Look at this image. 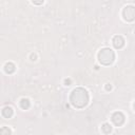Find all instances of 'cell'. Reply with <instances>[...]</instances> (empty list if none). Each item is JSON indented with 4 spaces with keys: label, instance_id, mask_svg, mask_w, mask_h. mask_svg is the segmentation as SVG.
Listing matches in <instances>:
<instances>
[{
    "label": "cell",
    "instance_id": "cell-8",
    "mask_svg": "<svg viewBox=\"0 0 135 135\" xmlns=\"http://www.w3.org/2000/svg\"><path fill=\"white\" fill-rule=\"evenodd\" d=\"M20 107H21L23 110L29 109V108H30V101H29V99H25V98L21 99V101H20Z\"/></svg>",
    "mask_w": 135,
    "mask_h": 135
},
{
    "label": "cell",
    "instance_id": "cell-7",
    "mask_svg": "<svg viewBox=\"0 0 135 135\" xmlns=\"http://www.w3.org/2000/svg\"><path fill=\"white\" fill-rule=\"evenodd\" d=\"M4 71H6L8 74H12V73L15 71V65H14L12 62L7 63L6 66H4Z\"/></svg>",
    "mask_w": 135,
    "mask_h": 135
},
{
    "label": "cell",
    "instance_id": "cell-6",
    "mask_svg": "<svg viewBox=\"0 0 135 135\" xmlns=\"http://www.w3.org/2000/svg\"><path fill=\"white\" fill-rule=\"evenodd\" d=\"M1 113H2V116L3 117L11 118L13 116V114H14V111H13V109L11 107H6V108H3V110H2Z\"/></svg>",
    "mask_w": 135,
    "mask_h": 135
},
{
    "label": "cell",
    "instance_id": "cell-5",
    "mask_svg": "<svg viewBox=\"0 0 135 135\" xmlns=\"http://www.w3.org/2000/svg\"><path fill=\"white\" fill-rule=\"evenodd\" d=\"M113 44H114V46L116 49H121L123 46V44H124V40H123V38L121 36H115L113 38Z\"/></svg>",
    "mask_w": 135,
    "mask_h": 135
},
{
    "label": "cell",
    "instance_id": "cell-12",
    "mask_svg": "<svg viewBox=\"0 0 135 135\" xmlns=\"http://www.w3.org/2000/svg\"><path fill=\"white\" fill-rule=\"evenodd\" d=\"M134 109H135V103H134Z\"/></svg>",
    "mask_w": 135,
    "mask_h": 135
},
{
    "label": "cell",
    "instance_id": "cell-11",
    "mask_svg": "<svg viewBox=\"0 0 135 135\" xmlns=\"http://www.w3.org/2000/svg\"><path fill=\"white\" fill-rule=\"evenodd\" d=\"M107 90H111V86H107Z\"/></svg>",
    "mask_w": 135,
    "mask_h": 135
},
{
    "label": "cell",
    "instance_id": "cell-9",
    "mask_svg": "<svg viewBox=\"0 0 135 135\" xmlns=\"http://www.w3.org/2000/svg\"><path fill=\"white\" fill-rule=\"evenodd\" d=\"M101 130L105 134H109L111 131H112V127L109 124V123H105L102 127H101Z\"/></svg>",
    "mask_w": 135,
    "mask_h": 135
},
{
    "label": "cell",
    "instance_id": "cell-10",
    "mask_svg": "<svg viewBox=\"0 0 135 135\" xmlns=\"http://www.w3.org/2000/svg\"><path fill=\"white\" fill-rule=\"evenodd\" d=\"M0 135H11V130L7 127L1 128V131H0Z\"/></svg>",
    "mask_w": 135,
    "mask_h": 135
},
{
    "label": "cell",
    "instance_id": "cell-3",
    "mask_svg": "<svg viewBox=\"0 0 135 135\" xmlns=\"http://www.w3.org/2000/svg\"><path fill=\"white\" fill-rule=\"evenodd\" d=\"M122 15H123V18L127 21H133V20H135V8L134 7H131V6L126 7L123 9Z\"/></svg>",
    "mask_w": 135,
    "mask_h": 135
},
{
    "label": "cell",
    "instance_id": "cell-4",
    "mask_svg": "<svg viewBox=\"0 0 135 135\" xmlns=\"http://www.w3.org/2000/svg\"><path fill=\"white\" fill-rule=\"evenodd\" d=\"M112 120H113V122H114L115 126H118L119 127V126H121L124 122V116H123V114L121 112H116V113L113 114Z\"/></svg>",
    "mask_w": 135,
    "mask_h": 135
},
{
    "label": "cell",
    "instance_id": "cell-1",
    "mask_svg": "<svg viewBox=\"0 0 135 135\" xmlns=\"http://www.w3.org/2000/svg\"><path fill=\"white\" fill-rule=\"evenodd\" d=\"M70 101L75 108L81 109V108H84V107H86L88 105V102H89V94L85 89L77 88V89L73 90V92L71 93Z\"/></svg>",
    "mask_w": 135,
    "mask_h": 135
},
{
    "label": "cell",
    "instance_id": "cell-2",
    "mask_svg": "<svg viewBox=\"0 0 135 135\" xmlns=\"http://www.w3.org/2000/svg\"><path fill=\"white\" fill-rule=\"evenodd\" d=\"M98 59L99 61L105 64V65H109L111 64L114 59H115V54L111 49H102L99 53H98Z\"/></svg>",
    "mask_w": 135,
    "mask_h": 135
}]
</instances>
